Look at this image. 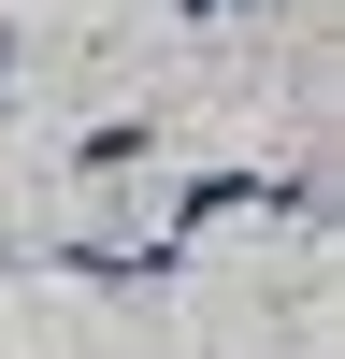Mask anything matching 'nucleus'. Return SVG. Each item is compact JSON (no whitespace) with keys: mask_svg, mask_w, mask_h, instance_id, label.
Here are the masks:
<instances>
[{"mask_svg":"<svg viewBox=\"0 0 345 359\" xmlns=\"http://www.w3.org/2000/svg\"><path fill=\"white\" fill-rule=\"evenodd\" d=\"M245 201H259V172H201L187 216H172V245H187V230H216V216H245Z\"/></svg>","mask_w":345,"mask_h":359,"instance_id":"obj_1","label":"nucleus"},{"mask_svg":"<svg viewBox=\"0 0 345 359\" xmlns=\"http://www.w3.org/2000/svg\"><path fill=\"white\" fill-rule=\"evenodd\" d=\"M144 158H158V130H86L72 144V172H144Z\"/></svg>","mask_w":345,"mask_h":359,"instance_id":"obj_2","label":"nucleus"},{"mask_svg":"<svg viewBox=\"0 0 345 359\" xmlns=\"http://www.w3.org/2000/svg\"><path fill=\"white\" fill-rule=\"evenodd\" d=\"M201 15H245V0H187V29H201Z\"/></svg>","mask_w":345,"mask_h":359,"instance_id":"obj_3","label":"nucleus"},{"mask_svg":"<svg viewBox=\"0 0 345 359\" xmlns=\"http://www.w3.org/2000/svg\"><path fill=\"white\" fill-rule=\"evenodd\" d=\"M0 57H15V43H0Z\"/></svg>","mask_w":345,"mask_h":359,"instance_id":"obj_4","label":"nucleus"}]
</instances>
